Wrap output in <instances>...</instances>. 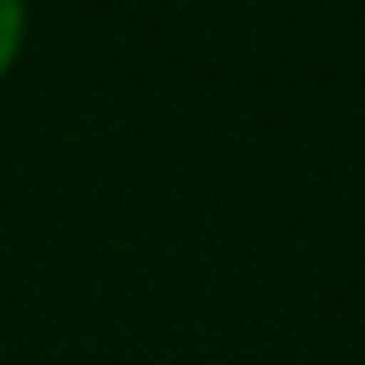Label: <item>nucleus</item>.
Returning <instances> with one entry per match:
<instances>
[{
	"label": "nucleus",
	"mask_w": 365,
	"mask_h": 365,
	"mask_svg": "<svg viewBox=\"0 0 365 365\" xmlns=\"http://www.w3.org/2000/svg\"><path fill=\"white\" fill-rule=\"evenodd\" d=\"M27 48V0H0V81L16 70Z\"/></svg>",
	"instance_id": "obj_1"
}]
</instances>
